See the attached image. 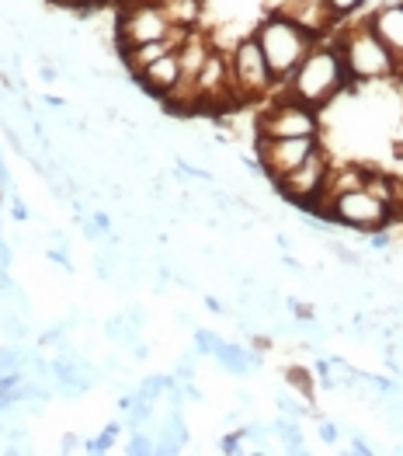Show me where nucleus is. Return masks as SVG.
Returning a JSON list of instances; mask_svg holds the SVG:
<instances>
[{
    "instance_id": "nucleus-1",
    "label": "nucleus",
    "mask_w": 403,
    "mask_h": 456,
    "mask_svg": "<svg viewBox=\"0 0 403 456\" xmlns=\"http://www.w3.org/2000/svg\"><path fill=\"white\" fill-rule=\"evenodd\" d=\"M348 84H351V77L344 70V60H341V53H337V45H334L330 38H324V42H317V45L306 53V60L295 67V74L289 77L278 91H286L295 102H302V105L324 112Z\"/></svg>"
},
{
    "instance_id": "nucleus-2",
    "label": "nucleus",
    "mask_w": 403,
    "mask_h": 456,
    "mask_svg": "<svg viewBox=\"0 0 403 456\" xmlns=\"http://www.w3.org/2000/svg\"><path fill=\"white\" fill-rule=\"evenodd\" d=\"M330 42L337 45L351 84H375V80H393L397 77L400 60L383 45V38L372 32L368 18H362V21H351V18L341 21L334 28Z\"/></svg>"
},
{
    "instance_id": "nucleus-3",
    "label": "nucleus",
    "mask_w": 403,
    "mask_h": 456,
    "mask_svg": "<svg viewBox=\"0 0 403 456\" xmlns=\"http://www.w3.org/2000/svg\"><path fill=\"white\" fill-rule=\"evenodd\" d=\"M320 220L327 224H341L348 230H359V233H383L397 224V206L390 199H383L375 189L368 185H355L348 191H337L330 195L327 202L317 209Z\"/></svg>"
},
{
    "instance_id": "nucleus-4",
    "label": "nucleus",
    "mask_w": 403,
    "mask_h": 456,
    "mask_svg": "<svg viewBox=\"0 0 403 456\" xmlns=\"http://www.w3.org/2000/svg\"><path fill=\"white\" fill-rule=\"evenodd\" d=\"M251 36L257 38V45H261V53L268 60V70H271L278 87L295 74V67L306 60V53L320 42V38L310 36L302 25H295L293 18H282V14L261 18V25Z\"/></svg>"
},
{
    "instance_id": "nucleus-5",
    "label": "nucleus",
    "mask_w": 403,
    "mask_h": 456,
    "mask_svg": "<svg viewBox=\"0 0 403 456\" xmlns=\"http://www.w3.org/2000/svg\"><path fill=\"white\" fill-rule=\"evenodd\" d=\"M257 140H299V136H320V112L289 98L286 91H275L254 118Z\"/></svg>"
},
{
    "instance_id": "nucleus-6",
    "label": "nucleus",
    "mask_w": 403,
    "mask_h": 456,
    "mask_svg": "<svg viewBox=\"0 0 403 456\" xmlns=\"http://www.w3.org/2000/svg\"><path fill=\"white\" fill-rule=\"evenodd\" d=\"M174 36H184V32L174 28V21L167 18V11L160 4L122 0L118 18H115V49H129V45H143V42H164V38Z\"/></svg>"
},
{
    "instance_id": "nucleus-7",
    "label": "nucleus",
    "mask_w": 403,
    "mask_h": 456,
    "mask_svg": "<svg viewBox=\"0 0 403 456\" xmlns=\"http://www.w3.org/2000/svg\"><path fill=\"white\" fill-rule=\"evenodd\" d=\"M230 74H233V91H237V102L240 105H251V102H268L278 84L268 70V60L261 53L254 36H244L230 53Z\"/></svg>"
},
{
    "instance_id": "nucleus-8",
    "label": "nucleus",
    "mask_w": 403,
    "mask_h": 456,
    "mask_svg": "<svg viewBox=\"0 0 403 456\" xmlns=\"http://www.w3.org/2000/svg\"><path fill=\"white\" fill-rule=\"evenodd\" d=\"M330 167H334V160H330L327 147L320 143L295 171H289L286 178H278V182H271V185L282 191L286 202H295V206H302L306 213H313V209L320 206V199H324Z\"/></svg>"
},
{
    "instance_id": "nucleus-9",
    "label": "nucleus",
    "mask_w": 403,
    "mask_h": 456,
    "mask_svg": "<svg viewBox=\"0 0 403 456\" xmlns=\"http://www.w3.org/2000/svg\"><path fill=\"white\" fill-rule=\"evenodd\" d=\"M320 147V136H299V140H254L257 164L264 167V178L278 182L295 171L310 153Z\"/></svg>"
},
{
    "instance_id": "nucleus-10",
    "label": "nucleus",
    "mask_w": 403,
    "mask_h": 456,
    "mask_svg": "<svg viewBox=\"0 0 403 456\" xmlns=\"http://www.w3.org/2000/svg\"><path fill=\"white\" fill-rule=\"evenodd\" d=\"M178 80H181V60H178V49H174V53H167V56H160L157 63H149L143 74L133 77V84H136L143 94L157 98V102H167V98L174 94Z\"/></svg>"
},
{
    "instance_id": "nucleus-11",
    "label": "nucleus",
    "mask_w": 403,
    "mask_h": 456,
    "mask_svg": "<svg viewBox=\"0 0 403 456\" xmlns=\"http://www.w3.org/2000/svg\"><path fill=\"white\" fill-rule=\"evenodd\" d=\"M368 25H372V32L383 38V45L403 60V0H390V4H383V7H375L372 14H368Z\"/></svg>"
},
{
    "instance_id": "nucleus-12",
    "label": "nucleus",
    "mask_w": 403,
    "mask_h": 456,
    "mask_svg": "<svg viewBox=\"0 0 403 456\" xmlns=\"http://www.w3.org/2000/svg\"><path fill=\"white\" fill-rule=\"evenodd\" d=\"M184 36H188V32H184ZM184 36L164 38V42H143V45H129V49H118V63L125 67V74H129V77L143 74L149 63H157L160 56L174 53V49L184 42Z\"/></svg>"
},
{
    "instance_id": "nucleus-13",
    "label": "nucleus",
    "mask_w": 403,
    "mask_h": 456,
    "mask_svg": "<svg viewBox=\"0 0 403 456\" xmlns=\"http://www.w3.org/2000/svg\"><path fill=\"white\" fill-rule=\"evenodd\" d=\"M330 7V14L337 18V21H348V18H355L362 7H366V0H324Z\"/></svg>"
},
{
    "instance_id": "nucleus-14",
    "label": "nucleus",
    "mask_w": 403,
    "mask_h": 456,
    "mask_svg": "<svg viewBox=\"0 0 403 456\" xmlns=\"http://www.w3.org/2000/svg\"><path fill=\"white\" fill-rule=\"evenodd\" d=\"M125 453L140 456V453H157V436L153 432H133V439H129V446H125Z\"/></svg>"
},
{
    "instance_id": "nucleus-15",
    "label": "nucleus",
    "mask_w": 403,
    "mask_h": 456,
    "mask_svg": "<svg viewBox=\"0 0 403 456\" xmlns=\"http://www.w3.org/2000/svg\"><path fill=\"white\" fill-rule=\"evenodd\" d=\"M220 335L216 331H206V328H195V352H202V355H216V348H220Z\"/></svg>"
},
{
    "instance_id": "nucleus-16",
    "label": "nucleus",
    "mask_w": 403,
    "mask_h": 456,
    "mask_svg": "<svg viewBox=\"0 0 403 456\" xmlns=\"http://www.w3.org/2000/svg\"><path fill=\"white\" fill-rule=\"evenodd\" d=\"M386 175H390L393 185H397V213L403 216V151H393V167H390Z\"/></svg>"
},
{
    "instance_id": "nucleus-17",
    "label": "nucleus",
    "mask_w": 403,
    "mask_h": 456,
    "mask_svg": "<svg viewBox=\"0 0 403 456\" xmlns=\"http://www.w3.org/2000/svg\"><path fill=\"white\" fill-rule=\"evenodd\" d=\"M293 7V0H261V11H264V18L268 14H286Z\"/></svg>"
},
{
    "instance_id": "nucleus-18",
    "label": "nucleus",
    "mask_w": 403,
    "mask_h": 456,
    "mask_svg": "<svg viewBox=\"0 0 403 456\" xmlns=\"http://www.w3.org/2000/svg\"><path fill=\"white\" fill-rule=\"evenodd\" d=\"M240 439H244V432H237V436H222L220 450L222 453H240Z\"/></svg>"
},
{
    "instance_id": "nucleus-19",
    "label": "nucleus",
    "mask_w": 403,
    "mask_h": 456,
    "mask_svg": "<svg viewBox=\"0 0 403 456\" xmlns=\"http://www.w3.org/2000/svg\"><path fill=\"white\" fill-rule=\"evenodd\" d=\"M351 450H355V453H372V443H366V439H359V436H355Z\"/></svg>"
},
{
    "instance_id": "nucleus-20",
    "label": "nucleus",
    "mask_w": 403,
    "mask_h": 456,
    "mask_svg": "<svg viewBox=\"0 0 403 456\" xmlns=\"http://www.w3.org/2000/svg\"><path fill=\"white\" fill-rule=\"evenodd\" d=\"M38 74H42V80H56V70H52V67H42V70H38Z\"/></svg>"
},
{
    "instance_id": "nucleus-21",
    "label": "nucleus",
    "mask_w": 403,
    "mask_h": 456,
    "mask_svg": "<svg viewBox=\"0 0 403 456\" xmlns=\"http://www.w3.org/2000/svg\"><path fill=\"white\" fill-rule=\"evenodd\" d=\"M52 4H67V7H77V4H84V0H52Z\"/></svg>"
},
{
    "instance_id": "nucleus-22",
    "label": "nucleus",
    "mask_w": 403,
    "mask_h": 456,
    "mask_svg": "<svg viewBox=\"0 0 403 456\" xmlns=\"http://www.w3.org/2000/svg\"><path fill=\"white\" fill-rule=\"evenodd\" d=\"M84 4H111V0H84ZM122 4V0H118Z\"/></svg>"
},
{
    "instance_id": "nucleus-23",
    "label": "nucleus",
    "mask_w": 403,
    "mask_h": 456,
    "mask_svg": "<svg viewBox=\"0 0 403 456\" xmlns=\"http://www.w3.org/2000/svg\"><path fill=\"white\" fill-rule=\"evenodd\" d=\"M149 4H167V0H149Z\"/></svg>"
}]
</instances>
